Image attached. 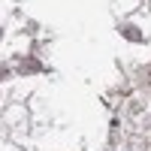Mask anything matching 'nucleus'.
<instances>
[{
  "label": "nucleus",
  "mask_w": 151,
  "mask_h": 151,
  "mask_svg": "<svg viewBox=\"0 0 151 151\" xmlns=\"http://www.w3.org/2000/svg\"><path fill=\"white\" fill-rule=\"evenodd\" d=\"M40 70H42L40 60H21V67H18V73H21V76H27V73H40Z\"/></svg>",
  "instance_id": "obj_1"
},
{
  "label": "nucleus",
  "mask_w": 151,
  "mask_h": 151,
  "mask_svg": "<svg viewBox=\"0 0 151 151\" xmlns=\"http://www.w3.org/2000/svg\"><path fill=\"white\" fill-rule=\"evenodd\" d=\"M121 33H124V36H127V40H133V42H142V40H145V36H142L139 30H136V27H133V24H124V27H121Z\"/></svg>",
  "instance_id": "obj_2"
},
{
  "label": "nucleus",
  "mask_w": 151,
  "mask_h": 151,
  "mask_svg": "<svg viewBox=\"0 0 151 151\" xmlns=\"http://www.w3.org/2000/svg\"><path fill=\"white\" fill-rule=\"evenodd\" d=\"M139 79H142V85H148V88H151V64H145V67L139 70Z\"/></svg>",
  "instance_id": "obj_3"
},
{
  "label": "nucleus",
  "mask_w": 151,
  "mask_h": 151,
  "mask_svg": "<svg viewBox=\"0 0 151 151\" xmlns=\"http://www.w3.org/2000/svg\"><path fill=\"white\" fill-rule=\"evenodd\" d=\"M6 76H9V67H3V64H0V82H3Z\"/></svg>",
  "instance_id": "obj_4"
},
{
  "label": "nucleus",
  "mask_w": 151,
  "mask_h": 151,
  "mask_svg": "<svg viewBox=\"0 0 151 151\" xmlns=\"http://www.w3.org/2000/svg\"><path fill=\"white\" fill-rule=\"evenodd\" d=\"M0 33H3V27H0Z\"/></svg>",
  "instance_id": "obj_5"
}]
</instances>
